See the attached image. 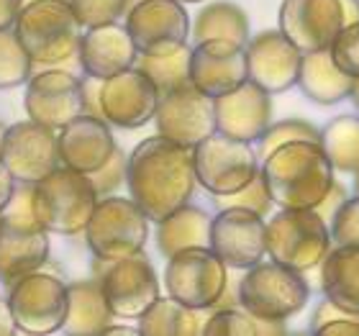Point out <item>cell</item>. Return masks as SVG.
<instances>
[{"label": "cell", "instance_id": "1", "mask_svg": "<svg viewBox=\"0 0 359 336\" xmlns=\"http://www.w3.org/2000/svg\"><path fill=\"white\" fill-rule=\"evenodd\" d=\"M195 182L193 149L180 147L165 136L144 139L128 154V195L154 224L190 203Z\"/></svg>", "mask_w": 359, "mask_h": 336}, {"label": "cell", "instance_id": "2", "mask_svg": "<svg viewBox=\"0 0 359 336\" xmlns=\"http://www.w3.org/2000/svg\"><path fill=\"white\" fill-rule=\"evenodd\" d=\"M259 172L280 208H316L337 182V170L318 142L285 144L262 159Z\"/></svg>", "mask_w": 359, "mask_h": 336}, {"label": "cell", "instance_id": "3", "mask_svg": "<svg viewBox=\"0 0 359 336\" xmlns=\"http://www.w3.org/2000/svg\"><path fill=\"white\" fill-rule=\"evenodd\" d=\"M34 65L57 67L77 57L83 26L69 0H29L13 26Z\"/></svg>", "mask_w": 359, "mask_h": 336}, {"label": "cell", "instance_id": "4", "mask_svg": "<svg viewBox=\"0 0 359 336\" xmlns=\"http://www.w3.org/2000/svg\"><path fill=\"white\" fill-rule=\"evenodd\" d=\"M49 260V231L34 213V185L21 182L0 210V280L13 285L18 277L41 269Z\"/></svg>", "mask_w": 359, "mask_h": 336}, {"label": "cell", "instance_id": "5", "mask_svg": "<svg viewBox=\"0 0 359 336\" xmlns=\"http://www.w3.org/2000/svg\"><path fill=\"white\" fill-rule=\"evenodd\" d=\"M100 195L85 172L57 167L52 175L34 182V213L46 231L75 236L85 234Z\"/></svg>", "mask_w": 359, "mask_h": 336}, {"label": "cell", "instance_id": "6", "mask_svg": "<svg viewBox=\"0 0 359 336\" xmlns=\"http://www.w3.org/2000/svg\"><path fill=\"white\" fill-rule=\"evenodd\" d=\"M331 252V229L316 208H280L267 221L269 260L308 272Z\"/></svg>", "mask_w": 359, "mask_h": 336}, {"label": "cell", "instance_id": "7", "mask_svg": "<svg viewBox=\"0 0 359 336\" xmlns=\"http://www.w3.org/2000/svg\"><path fill=\"white\" fill-rule=\"evenodd\" d=\"M147 239H149V218L131 198L103 195L85 226V241L90 252L105 262H116L142 252Z\"/></svg>", "mask_w": 359, "mask_h": 336}, {"label": "cell", "instance_id": "8", "mask_svg": "<svg viewBox=\"0 0 359 336\" xmlns=\"http://www.w3.org/2000/svg\"><path fill=\"white\" fill-rule=\"evenodd\" d=\"M239 306L264 318L287 321L300 308H306L311 288L303 280V272L283 267L277 262H259L247 269L236 288Z\"/></svg>", "mask_w": 359, "mask_h": 336}, {"label": "cell", "instance_id": "9", "mask_svg": "<svg viewBox=\"0 0 359 336\" xmlns=\"http://www.w3.org/2000/svg\"><path fill=\"white\" fill-rule=\"evenodd\" d=\"M210 247H193L170 257L165 269L167 295L182 306L213 311L229 288V272Z\"/></svg>", "mask_w": 359, "mask_h": 336}, {"label": "cell", "instance_id": "10", "mask_svg": "<svg viewBox=\"0 0 359 336\" xmlns=\"http://www.w3.org/2000/svg\"><path fill=\"white\" fill-rule=\"evenodd\" d=\"M8 306L13 314L15 331L31 336L57 334L67 321V285L49 272H29L11 285Z\"/></svg>", "mask_w": 359, "mask_h": 336}, {"label": "cell", "instance_id": "11", "mask_svg": "<svg viewBox=\"0 0 359 336\" xmlns=\"http://www.w3.org/2000/svg\"><path fill=\"white\" fill-rule=\"evenodd\" d=\"M259 154L252 142H239L224 134H210L193 149L195 177L210 195H229L247 187L259 175Z\"/></svg>", "mask_w": 359, "mask_h": 336}, {"label": "cell", "instance_id": "12", "mask_svg": "<svg viewBox=\"0 0 359 336\" xmlns=\"http://www.w3.org/2000/svg\"><path fill=\"white\" fill-rule=\"evenodd\" d=\"M97 280L116 318H142L159 300V280L142 252L116 262L97 260Z\"/></svg>", "mask_w": 359, "mask_h": 336}, {"label": "cell", "instance_id": "13", "mask_svg": "<svg viewBox=\"0 0 359 336\" xmlns=\"http://www.w3.org/2000/svg\"><path fill=\"white\" fill-rule=\"evenodd\" d=\"M154 126L159 136H165L180 147L195 149L210 134H216L213 98L205 95L193 83L170 90L165 95H159Z\"/></svg>", "mask_w": 359, "mask_h": 336}, {"label": "cell", "instance_id": "14", "mask_svg": "<svg viewBox=\"0 0 359 336\" xmlns=\"http://www.w3.org/2000/svg\"><path fill=\"white\" fill-rule=\"evenodd\" d=\"M23 108L31 121L60 131L85 113L83 80L62 67H46L44 72L31 75L23 95Z\"/></svg>", "mask_w": 359, "mask_h": 336}, {"label": "cell", "instance_id": "15", "mask_svg": "<svg viewBox=\"0 0 359 336\" xmlns=\"http://www.w3.org/2000/svg\"><path fill=\"white\" fill-rule=\"evenodd\" d=\"M0 159L6 162L15 182H39L62 167L60 157V136L54 128L41 126L36 121H21L8 126Z\"/></svg>", "mask_w": 359, "mask_h": 336}, {"label": "cell", "instance_id": "16", "mask_svg": "<svg viewBox=\"0 0 359 336\" xmlns=\"http://www.w3.org/2000/svg\"><path fill=\"white\" fill-rule=\"evenodd\" d=\"M126 31L139 54H167L187 44L190 18L180 0H142L126 13Z\"/></svg>", "mask_w": 359, "mask_h": 336}, {"label": "cell", "instance_id": "17", "mask_svg": "<svg viewBox=\"0 0 359 336\" xmlns=\"http://www.w3.org/2000/svg\"><path fill=\"white\" fill-rule=\"evenodd\" d=\"M210 249L236 269L259 264L267 254L264 216L247 208H224L210 221Z\"/></svg>", "mask_w": 359, "mask_h": 336}, {"label": "cell", "instance_id": "18", "mask_svg": "<svg viewBox=\"0 0 359 336\" xmlns=\"http://www.w3.org/2000/svg\"><path fill=\"white\" fill-rule=\"evenodd\" d=\"M280 31L300 52L331 49L344 31V11L339 0H283L280 3Z\"/></svg>", "mask_w": 359, "mask_h": 336}, {"label": "cell", "instance_id": "19", "mask_svg": "<svg viewBox=\"0 0 359 336\" xmlns=\"http://www.w3.org/2000/svg\"><path fill=\"white\" fill-rule=\"evenodd\" d=\"M159 90L136 67L100 83V116L116 128H142L154 121Z\"/></svg>", "mask_w": 359, "mask_h": 336}, {"label": "cell", "instance_id": "20", "mask_svg": "<svg viewBox=\"0 0 359 336\" xmlns=\"http://www.w3.org/2000/svg\"><path fill=\"white\" fill-rule=\"evenodd\" d=\"M249 80L247 46L226 39H210L193 46L190 83L205 95L218 98Z\"/></svg>", "mask_w": 359, "mask_h": 336}, {"label": "cell", "instance_id": "21", "mask_svg": "<svg viewBox=\"0 0 359 336\" xmlns=\"http://www.w3.org/2000/svg\"><path fill=\"white\" fill-rule=\"evenodd\" d=\"M303 52L283 31H262L247 41L249 80L264 88L269 95L285 93L298 85Z\"/></svg>", "mask_w": 359, "mask_h": 336}, {"label": "cell", "instance_id": "22", "mask_svg": "<svg viewBox=\"0 0 359 336\" xmlns=\"http://www.w3.org/2000/svg\"><path fill=\"white\" fill-rule=\"evenodd\" d=\"M213 108L218 134L239 142H259V136L272 123V98L252 80L213 98Z\"/></svg>", "mask_w": 359, "mask_h": 336}, {"label": "cell", "instance_id": "23", "mask_svg": "<svg viewBox=\"0 0 359 336\" xmlns=\"http://www.w3.org/2000/svg\"><path fill=\"white\" fill-rule=\"evenodd\" d=\"M136 60H139V49H136L126 26L105 23V26L88 29L80 39L77 62L88 77L108 80L123 69H131Z\"/></svg>", "mask_w": 359, "mask_h": 336}, {"label": "cell", "instance_id": "24", "mask_svg": "<svg viewBox=\"0 0 359 336\" xmlns=\"http://www.w3.org/2000/svg\"><path fill=\"white\" fill-rule=\"evenodd\" d=\"M57 136H60L62 165L85 175L100 170L111 159L113 152L118 149L111 123L93 113H83L75 121H69L67 126L60 128Z\"/></svg>", "mask_w": 359, "mask_h": 336}, {"label": "cell", "instance_id": "25", "mask_svg": "<svg viewBox=\"0 0 359 336\" xmlns=\"http://www.w3.org/2000/svg\"><path fill=\"white\" fill-rule=\"evenodd\" d=\"M352 85L354 77L346 75L344 69L334 62L331 49L303 54L298 72V88L303 90V95L308 100H313L318 105L341 103L344 98L352 95Z\"/></svg>", "mask_w": 359, "mask_h": 336}, {"label": "cell", "instance_id": "26", "mask_svg": "<svg viewBox=\"0 0 359 336\" xmlns=\"http://www.w3.org/2000/svg\"><path fill=\"white\" fill-rule=\"evenodd\" d=\"M69 306L65 331L72 336H95L103 334L113 321V311L105 300L103 285L97 277L93 280H77L67 285Z\"/></svg>", "mask_w": 359, "mask_h": 336}, {"label": "cell", "instance_id": "27", "mask_svg": "<svg viewBox=\"0 0 359 336\" xmlns=\"http://www.w3.org/2000/svg\"><path fill=\"white\" fill-rule=\"evenodd\" d=\"M210 221L205 210L187 203L157 224V249L170 260L185 249L210 247Z\"/></svg>", "mask_w": 359, "mask_h": 336}, {"label": "cell", "instance_id": "28", "mask_svg": "<svg viewBox=\"0 0 359 336\" xmlns=\"http://www.w3.org/2000/svg\"><path fill=\"white\" fill-rule=\"evenodd\" d=\"M321 290L337 306L359 311V247H337L321 262Z\"/></svg>", "mask_w": 359, "mask_h": 336}, {"label": "cell", "instance_id": "29", "mask_svg": "<svg viewBox=\"0 0 359 336\" xmlns=\"http://www.w3.org/2000/svg\"><path fill=\"white\" fill-rule=\"evenodd\" d=\"M208 311L182 306L175 298H159L147 314L139 318L142 336H198L205 329Z\"/></svg>", "mask_w": 359, "mask_h": 336}, {"label": "cell", "instance_id": "30", "mask_svg": "<svg viewBox=\"0 0 359 336\" xmlns=\"http://www.w3.org/2000/svg\"><path fill=\"white\" fill-rule=\"evenodd\" d=\"M190 36H193L195 44L210 41V39H226V41H236V44L247 46L252 34H249L247 13L236 3L218 0V3L205 6L201 13L195 15Z\"/></svg>", "mask_w": 359, "mask_h": 336}, {"label": "cell", "instance_id": "31", "mask_svg": "<svg viewBox=\"0 0 359 336\" xmlns=\"http://www.w3.org/2000/svg\"><path fill=\"white\" fill-rule=\"evenodd\" d=\"M205 336H283L287 334L285 321L264 318L247 308H213L205 321Z\"/></svg>", "mask_w": 359, "mask_h": 336}, {"label": "cell", "instance_id": "32", "mask_svg": "<svg viewBox=\"0 0 359 336\" xmlns=\"http://www.w3.org/2000/svg\"><path fill=\"white\" fill-rule=\"evenodd\" d=\"M321 149L337 172L359 170V116H337L321 128Z\"/></svg>", "mask_w": 359, "mask_h": 336}, {"label": "cell", "instance_id": "33", "mask_svg": "<svg viewBox=\"0 0 359 336\" xmlns=\"http://www.w3.org/2000/svg\"><path fill=\"white\" fill-rule=\"evenodd\" d=\"M190 54L193 49L187 44L167 54H139L134 67L149 77L154 88L159 90V95H165L170 90L190 83Z\"/></svg>", "mask_w": 359, "mask_h": 336}, {"label": "cell", "instance_id": "34", "mask_svg": "<svg viewBox=\"0 0 359 336\" xmlns=\"http://www.w3.org/2000/svg\"><path fill=\"white\" fill-rule=\"evenodd\" d=\"M34 60L18 41L15 31L0 29V90H11L31 80Z\"/></svg>", "mask_w": 359, "mask_h": 336}, {"label": "cell", "instance_id": "35", "mask_svg": "<svg viewBox=\"0 0 359 336\" xmlns=\"http://www.w3.org/2000/svg\"><path fill=\"white\" fill-rule=\"evenodd\" d=\"M321 136V128H316L311 121L303 119H283L277 123H269V128L259 136V159H264L267 154H272L275 149L285 147V144L292 142H318Z\"/></svg>", "mask_w": 359, "mask_h": 336}, {"label": "cell", "instance_id": "36", "mask_svg": "<svg viewBox=\"0 0 359 336\" xmlns=\"http://www.w3.org/2000/svg\"><path fill=\"white\" fill-rule=\"evenodd\" d=\"M272 195L267 190V182H264L262 172L257 175L247 187H241L236 193H229V195H213V206L218 210L224 208H247V210H255L259 216H267L269 210H272Z\"/></svg>", "mask_w": 359, "mask_h": 336}, {"label": "cell", "instance_id": "37", "mask_svg": "<svg viewBox=\"0 0 359 336\" xmlns=\"http://www.w3.org/2000/svg\"><path fill=\"white\" fill-rule=\"evenodd\" d=\"M69 6L83 29L116 23L126 13V0H69Z\"/></svg>", "mask_w": 359, "mask_h": 336}, {"label": "cell", "instance_id": "38", "mask_svg": "<svg viewBox=\"0 0 359 336\" xmlns=\"http://www.w3.org/2000/svg\"><path fill=\"white\" fill-rule=\"evenodd\" d=\"M329 224L331 241L337 247H359V195L346 198Z\"/></svg>", "mask_w": 359, "mask_h": 336}, {"label": "cell", "instance_id": "39", "mask_svg": "<svg viewBox=\"0 0 359 336\" xmlns=\"http://www.w3.org/2000/svg\"><path fill=\"white\" fill-rule=\"evenodd\" d=\"M126 165H128V157L121 149H116L111 154V159H108L100 170L90 172L88 177L100 198H103V195H113L123 182H126Z\"/></svg>", "mask_w": 359, "mask_h": 336}, {"label": "cell", "instance_id": "40", "mask_svg": "<svg viewBox=\"0 0 359 336\" xmlns=\"http://www.w3.org/2000/svg\"><path fill=\"white\" fill-rule=\"evenodd\" d=\"M331 57L346 75L359 77V23L346 26L331 44Z\"/></svg>", "mask_w": 359, "mask_h": 336}, {"label": "cell", "instance_id": "41", "mask_svg": "<svg viewBox=\"0 0 359 336\" xmlns=\"http://www.w3.org/2000/svg\"><path fill=\"white\" fill-rule=\"evenodd\" d=\"M344 201H346V187L341 185V182H334V185H331V190L326 193V198L316 206V210H318V216H321L323 221H331V218H334V213L339 210V206H341Z\"/></svg>", "mask_w": 359, "mask_h": 336}, {"label": "cell", "instance_id": "42", "mask_svg": "<svg viewBox=\"0 0 359 336\" xmlns=\"http://www.w3.org/2000/svg\"><path fill=\"white\" fill-rule=\"evenodd\" d=\"M23 0H0V29H11L18 21Z\"/></svg>", "mask_w": 359, "mask_h": 336}, {"label": "cell", "instance_id": "43", "mask_svg": "<svg viewBox=\"0 0 359 336\" xmlns=\"http://www.w3.org/2000/svg\"><path fill=\"white\" fill-rule=\"evenodd\" d=\"M13 190H15V177L11 175V170L6 167V162L0 159V210L11 203V198H13Z\"/></svg>", "mask_w": 359, "mask_h": 336}, {"label": "cell", "instance_id": "44", "mask_svg": "<svg viewBox=\"0 0 359 336\" xmlns=\"http://www.w3.org/2000/svg\"><path fill=\"white\" fill-rule=\"evenodd\" d=\"M15 331L13 314H11V306L8 300H0V336H11Z\"/></svg>", "mask_w": 359, "mask_h": 336}, {"label": "cell", "instance_id": "45", "mask_svg": "<svg viewBox=\"0 0 359 336\" xmlns=\"http://www.w3.org/2000/svg\"><path fill=\"white\" fill-rule=\"evenodd\" d=\"M341 3V11H344V29L359 23V0H339Z\"/></svg>", "mask_w": 359, "mask_h": 336}, {"label": "cell", "instance_id": "46", "mask_svg": "<svg viewBox=\"0 0 359 336\" xmlns=\"http://www.w3.org/2000/svg\"><path fill=\"white\" fill-rule=\"evenodd\" d=\"M103 334H139V329H131V326H108Z\"/></svg>", "mask_w": 359, "mask_h": 336}, {"label": "cell", "instance_id": "47", "mask_svg": "<svg viewBox=\"0 0 359 336\" xmlns=\"http://www.w3.org/2000/svg\"><path fill=\"white\" fill-rule=\"evenodd\" d=\"M352 103H354V108L359 111V77H354V85H352Z\"/></svg>", "mask_w": 359, "mask_h": 336}, {"label": "cell", "instance_id": "48", "mask_svg": "<svg viewBox=\"0 0 359 336\" xmlns=\"http://www.w3.org/2000/svg\"><path fill=\"white\" fill-rule=\"evenodd\" d=\"M6 123H3V121H0V149H3V139H6Z\"/></svg>", "mask_w": 359, "mask_h": 336}, {"label": "cell", "instance_id": "49", "mask_svg": "<svg viewBox=\"0 0 359 336\" xmlns=\"http://www.w3.org/2000/svg\"><path fill=\"white\" fill-rule=\"evenodd\" d=\"M354 195H359V170L354 172Z\"/></svg>", "mask_w": 359, "mask_h": 336}, {"label": "cell", "instance_id": "50", "mask_svg": "<svg viewBox=\"0 0 359 336\" xmlns=\"http://www.w3.org/2000/svg\"><path fill=\"white\" fill-rule=\"evenodd\" d=\"M136 3H142V0H126V13H128V11H131V8L136 6ZM126 13H123V15H126Z\"/></svg>", "mask_w": 359, "mask_h": 336}, {"label": "cell", "instance_id": "51", "mask_svg": "<svg viewBox=\"0 0 359 336\" xmlns=\"http://www.w3.org/2000/svg\"><path fill=\"white\" fill-rule=\"evenodd\" d=\"M180 3H203V0H180Z\"/></svg>", "mask_w": 359, "mask_h": 336}]
</instances>
